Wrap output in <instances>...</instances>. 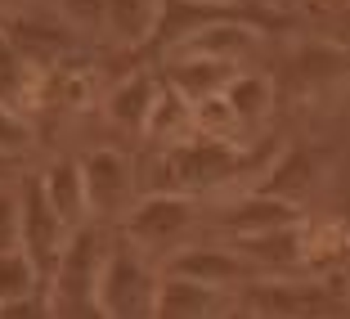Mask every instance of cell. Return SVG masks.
<instances>
[{
    "instance_id": "cell-2",
    "label": "cell",
    "mask_w": 350,
    "mask_h": 319,
    "mask_svg": "<svg viewBox=\"0 0 350 319\" xmlns=\"http://www.w3.org/2000/svg\"><path fill=\"white\" fill-rule=\"evenodd\" d=\"M193 229H198V203L185 194H148L135 198V207L126 212V220L117 225V234L126 238L131 247H139L148 261L166 266L175 252H185L193 243Z\"/></svg>"
},
{
    "instance_id": "cell-18",
    "label": "cell",
    "mask_w": 350,
    "mask_h": 319,
    "mask_svg": "<svg viewBox=\"0 0 350 319\" xmlns=\"http://www.w3.org/2000/svg\"><path fill=\"white\" fill-rule=\"evenodd\" d=\"M225 319H260V315H256V310H247V306H243V301H238V306H234V310H229V315H225Z\"/></svg>"
},
{
    "instance_id": "cell-3",
    "label": "cell",
    "mask_w": 350,
    "mask_h": 319,
    "mask_svg": "<svg viewBox=\"0 0 350 319\" xmlns=\"http://www.w3.org/2000/svg\"><path fill=\"white\" fill-rule=\"evenodd\" d=\"M247 171V153L238 144H220V140H202V135H189L180 144H166L162 153V185L157 194H211V189H225L229 180Z\"/></svg>"
},
{
    "instance_id": "cell-10",
    "label": "cell",
    "mask_w": 350,
    "mask_h": 319,
    "mask_svg": "<svg viewBox=\"0 0 350 319\" xmlns=\"http://www.w3.org/2000/svg\"><path fill=\"white\" fill-rule=\"evenodd\" d=\"M41 189L50 198V207L59 212V220L68 229H85L94 225L90 220V203H85V171H81V157H54L50 166H41Z\"/></svg>"
},
{
    "instance_id": "cell-5",
    "label": "cell",
    "mask_w": 350,
    "mask_h": 319,
    "mask_svg": "<svg viewBox=\"0 0 350 319\" xmlns=\"http://www.w3.org/2000/svg\"><path fill=\"white\" fill-rule=\"evenodd\" d=\"M81 171H85V203H90V220L103 229H117L126 220V212L139 198V180L135 166L122 149H94L81 153Z\"/></svg>"
},
{
    "instance_id": "cell-17",
    "label": "cell",
    "mask_w": 350,
    "mask_h": 319,
    "mask_svg": "<svg viewBox=\"0 0 350 319\" xmlns=\"http://www.w3.org/2000/svg\"><path fill=\"white\" fill-rule=\"evenodd\" d=\"M23 238V212H18V185L0 189V252H14Z\"/></svg>"
},
{
    "instance_id": "cell-7",
    "label": "cell",
    "mask_w": 350,
    "mask_h": 319,
    "mask_svg": "<svg viewBox=\"0 0 350 319\" xmlns=\"http://www.w3.org/2000/svg\"><path fill=\"white\" fill-rule=\"evenodd\" d=\"M162 275L193 279V283H206V288H220V292H243L247 283L260 279L229 243H189L185 252H175L162 266Z\"/></svg>"
},
{
    "instance_id": "cell-16",
    "label": "cell",
    "mask_w": 350,
    "mask_h": 319,
    "mask_svg": "<svg viewBox=\"0 0 350 319\" xmlns=\"http://www.w3.org/2000/svg\"><path fill=\"white\" fill-rule=\"evenodd\" d=\"M0 319H59L54 297H50V283H45L41 292H31V297L5 301V306H0Z\"/></svg>"
},
{
    "instance_id": "cell-11",
    "label": "cell",
    "mask_w": 350,
    "mask_h": 319,
    "mask_svg": "<svg viewBox=\"0 0 350 319\" xmlns=\"http://www.w3.org/2000/svg\"><path fill=\"white\" fill-rule=\"evenodd\" d=\"M238 77L234 63H220V59H202V54H180V59L166 68V90H175L189 108L216 99V94L229 90V81Z\"/></svg>"
},
{
    "instance_id": "cell-4",
    "label": "cell",
    "mask_w": 350,
    "mask_h": 319,
    "mask_svg": "<svg viewBox=\"0 0 350 319\" xmlns=\"http://www.w3.org/2000/svg\"><path fill=\"white\" fill-rule=\"evenodd\" d=\"M238 301L256 310L260 319H337L346 297L332 279L288 275V279H256L238 292Z\"/></svg>"
},
{
    "instance_id": "cell-6",
    "label": "cell",
    "mask_w": 350,
    "mask_h": 319,
    "mask_svg": "<svg viewBox=\"0 0 350 319\" xmlns=\"http://www.w3.org/2000/svg\"><path fill=\"white\" fill-rule=\"evenodd\" d=\"M18 212H23V238H18V247L45 270V279H50L54 266H59V257H63V247H68V238H72V229L63 225L59 212L50 207V198H45L41 175H36V171L18 180Z\"/></svg>"
},
{
    "instance_id": "cell-15",
    "label": "cell",
    "mask_w": 350,
    "mask_h": 319,
    "mask_svg": "<svg viewBox=\"0 0 350 319\" xmlns=\"http://www.w3.org/2000/svg\"><path fill=\"white\" fill-rule=\"evenodd\" d=\"M0 153H18V157L31 153V126L27 117L14 113V103H0Z\"/></svg>"
},
{
    "instance_id": "cell-12",
    "label": "cell",
    "mask_w": 350,
    "mask_h": 319,
    "mask_svg": "<svg viewBox=\"0 0 350 319\" xmlns=\"http://www.w3.org/2000/svg\"><path fill=\"white\" fill-rule=\"evenodd\" d=\"M157 94H162V86H157L153 77H131V81H122L117 94L108 99V113H113V122L126 126V131H148Z\"/></svg>"
},
{
    "instance_id": "cell-8",
    "label": "cell",
    "mask_w": 350,
    "mask_h": 319,
    "mask_svg": "<svg viewBox=\"0 0 350 319\" xmlns=\"http://www.w3.org/2000/svg\"><path fill=\"white\" fill-rule=\"evenodd\" d=\"M301 225V207L283 203V198H269L260 189H247L243 198L225 207V234L229 243L238 238H256V234H274V229H292Z\"/></svg>"
},
{
    "instance_id": "cell-1",
    "label": "cell",
    "mask_w": 350,
    "mask_h": 319,
    "mask_svg": "<svg viewBox=\"0 0 350 319\" xmlns=\"http://www.w3.org/2000/svg\"><path fill=\"white\" fill-rule=\"evenodd\" d=\"M157 292H162V266L113 229L99 288H94L99 319H157Z\"/></svg>"
},
{
    "instance_id": "cell-14",
    "label": "cell",
    "mask_w": 350,
    "mask_h": 319,
    "mask_svg": "<svg viewBox=\"0 0 350 319\" xmlns=\"http://www.w3.org/2000/svg\"><path fill=\"white\" fill-rule=\"evenodd\" d=\"M225 99H229V108H234L238 126H256L260 117L269 113V99H274V90H269V81H265V77L238 73L234 81H229Z\"/></svg>"
},
{
    "instance_id": "cell-13",
    "label": "cell",
    "mask_w": 350,
    "mask_h": 319,
    "mask_svg": "<svg viewBox=\"0 0 350 319\" xmlns=\"http://www.w3.org/2000/svg\"><path fill=\"white\" fill-rule=\"evenodd\" d=\"M45 283H50L45 270L36 266L23 247L0 252V306H5V301H18V297H31V292H41Z\"/></svg>"
},
{
    "instance_id": "cell-9",
    "label": "cell",
    "mask_w": 350,
    "mask_h": 319,
    "mask_svg": "<svg viewBox=\"0 0 350 319\" xmlns=\"http://www.w3.org/2000/svg\"><path fill=\"white\" fill-rule=\"evenodd\" d=\"M238 306V292H220L193 283V279L162 275V292H157V319H225Z\"/></svg>"
}]
</instances>
